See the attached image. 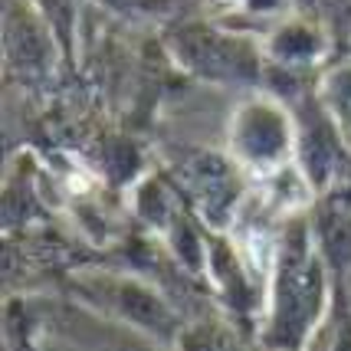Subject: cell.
Returning a JSON list of instances; mask_svg holds the SVG:
<instances>
[{
	"label": "cell",
	"instance_id": "1",
	"mask_svg": "<svg viewBox=\"0 0 351 351\" xmlns=\"http://www.w3.org/2000/svg\"><path fill=\"white\" fill-rule=\"evenodd\" d=\"M220 3H240V0H220Z\"/></svg>",
	"mask_w": 351,
	"mask_h": 351
}]
</instances>
